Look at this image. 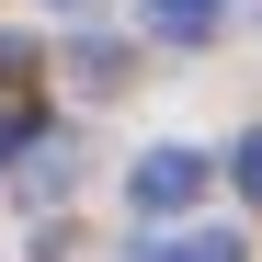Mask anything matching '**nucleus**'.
Wrapping results in <instances>:
<instances>
[{
    "label": "nucleus",
    "mask_w": 262,
    "mask_h": 262,
    "mask_svg": "<svg viewBox=\"0 0 262 262\" xmlns=\"http://www.w3.org/2000/svg\"><path fill=\"white\" fill-rule=\"evenodd\" d=\"M137 23H148V34H171V46H194V34L216 23V0H148Z\"/></svg>",
    "instance_id": "7ed1b4c3"
},
{
    "label": "nucleus",
    "mask_w": 262,
    "mask_h": 262,
    "mask_svg": "<svg viewBox=\"0 0 262 262\" xmlns=\"http://www.w3.org/2000/svg\"><path fill=\"white\" fill-rule=\"evenodd\" d=\"M23 148H46V125H34V114H0V171H23Z\"/></svg>",
    "instance_id": "20e7f679"
},
{
    "label": "nucleus",
    "mask_w": 262,
    "mask_h": 262,
    "mask_svg": "<svg viewBox=\"0 0 262 262\" xmlns=\"http://www.w3.org/2000/svg\"><path fill=\"white\" fill-rule=\"evenodd\" d=\"M57 12H69V0H57Z\"/></svg>",
    "instance_id": "423d86ee"
},
{
    "label": "nucleus",
    "mask_w": 262,
    "mask_h": 262,
    "mask_svg": "<svg viewBox=\"0 0 262 262\" xmlns=\"http://www.w3.org/2000/svg\"><path fill=\"white\" fill-rule=\"evenodd\" d=\"M228 183H239V194L262 205V125H251V137H239V148H228Z\"/></svg>",
    "instance_id": "39448f33"
},
{
    "label": "nucleus",
    "mask_w": 262,
    "mask_h": 262,
    "mask_svg": "<svg viewBox=\"0 0 262 262\" xmlns=\"http://www.w3.org/2000/svg\"><path fill=\"white\" fill-rule=\"evenodd\" d=\"M137 262H251V239H239V228H171V239H148Z\"/></svg>",
    "instance_id": "f03ea898"
},
{
    "label": "nucleus",
    "mask_w": 262,
    "mask_h": 262,
    "mask_svg": "<svg viewBox=\"0 0 262 262\" xmlns=\"http://www.w3.org/2000/svg\"><path fill=\"white\" fill-rule=\"evenodd\" d=\"M205 183H216V160H205V148H148L137 171H125V194H137V216H183V205H194Z\"/></svg>",
    "instance_id": "f257e3e1"
}]
</instances>
